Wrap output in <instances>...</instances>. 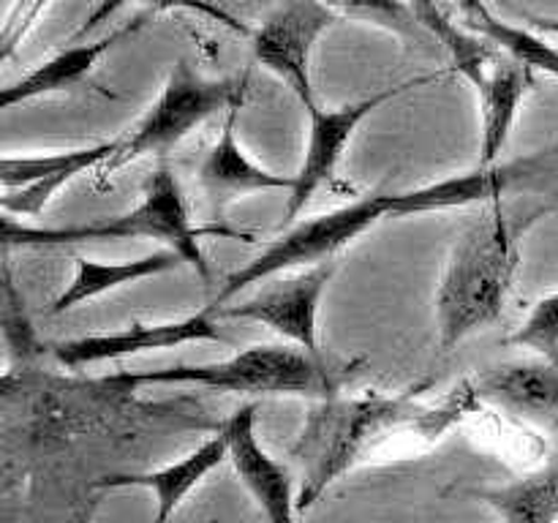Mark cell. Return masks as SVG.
<instances>
[{
  "label": "cell",
  "mask_w": 558,
  "mask_h": 523,
  "mask_svg": "<svg viewBox=\"0 0 558 523\" xmlns=\"http://www.w3.org/2000/svg\"><path fill=\"white\" fill-rule=\"evenodd\" d=\"M183 262V256L172 248L153 251V254L129 262H93L80 256L76 259L74 281L54 297V303L49 305V314H65V311L76 308V305L87 303V300L98 297L104 292H112V289L123 287V283H134L142 281V278L178 270Z\"/></svg>",
  "instance_id": "obj_18"
},
{
  "label": "cell",
  "mask_w": 558,
  "mask_h": 523,
  "mask_svg": "<svg viewBox=\"0 0 558 523\" xmlns=\"http://www.w3.org/2000/svg\"><path fill=\"white\" fill-rule=\"evenodd\" d=\"M463 22H466L474 33H480V36L488 38L490 44H496L501 52H507V58L529 65L532 71H545V74L558 80V49L550 47L543 36L526 31V27H518L499 20L488 5Z\"/></svg>",
  "instance_id": "obj_20"
},
{
  "label": "cell",
  "mask_w": 558,
  "mask_h": 523,
  "mask_svg": "<svg viewBox=\"0 0 558 523\" xmlns=\"http://www.w3.org/2000/svg\"><path fill=\"white\" fill-rule=\"evenodd\" d=\"M456 3H458V9H461L463 20H469V16H474L480 9H485V5H488L485 0H456Z\"/></svg>",
  "instance_id": "obj_28"
},
{
  "label": "cell",
  "mask_w": 558,
  "mask_h": 523,
  "mask_svg": "<svg viewBox=\"0 0 558 523\" xmlns=\"http://www.w3.org/2000/svg\"><path fill=\"white\" fill-rule=\"evenodd\" d=\"M145 22H147V14H140L134 22L118 27V31L98 38V41H82V44H71V47H63L54 58L44 60L41 65H36V69H33L31 74L22 76L20 82L3 87V93H0V107L11 109L22 101H31V98L49 96V93L69 90V87L80 85V82L90 74L93 65H96L98 60L114 47V44L134 36L136 31L145 27Z\"/></svg>",
  "instance_id": "obj_17"
},
{
  "label": "cell",
  "mask_w": 558,
  "mask_h": 523,
  "mask_svg": "<svg viewBox=\"0 0 558 523\" xmlns=\"http://www.w3.org/2000/svg\"><path fill=\"white\" fill-rule=\"evenodd\" d=\"M229 234L223 229H196L189 216V199L180 188L178 174L169 163H158L145 185V196L134 210L112 218V221L82 223L65 229H33L3 218L5 245H74L87 240H118V238H156L178 251L202 278H210L202 234Z\"/></svg>",
  "instance_id": "obj_5"
},
{
  "label": "cell",
  "mask_w": 558,
  "mask_h": 523,
  "mask_svg": "<svg viewBox=\"0 0 558 523\" xmlns=\"http://www.w3.org/2000/svg\"><path fill=\"white\" fill-rule=\"evenodd\" d=\"M474 396L558 441V365L548 360L488 368L474 385Z\"/></svg>",
  "instance_id": "obj_13"
},
{
  "label": "cell",
  "mask_w": 558,
  "mask_h": 523,
  "mask_svg": "<svg viewBox=\"0 0 558 523\" xmlns=\"http://www.w3.org/2000/svg\"><path fill=\"white\" fill-rule=\"evenodd\" d=\"M191 341L229 343V338L213 325L210 316L194 314L178 321H163V325H131L118 332L74 338V341L58 343L52 352L65 368H82V365L104 363V360L129 357L145 349H169Z\"/></svg>",
  "instance_id": "obj_11"
},
{
  "label": "cell",
  "mask_w": 558,
  "mask_h": 523,
  "mask_svg": "<svg viewBox=\"0 0 558 523\" xmlns=\"http://www.w3.org/2000/svg\"><path fill=\"white\" fill-rule=\"evenodd\" d=\"M213 523H216V521H213Z\"/></svg>",
  "instance_id": "obj_29"
},
{
  "label": "cell",
  "mask_w": 558,
  "mask_h": 523,
  "mask_svg": "<svg viewBox=\"0 0 558 523\" xmlns=\"http://www.w3.org/2000/svg\"><path fill=\"white\" fill-rule=\"evenodd\" d=\"M456 417L423 414L407 398L368 392L357 398H327L319 401L300 428L292 445V461L300 469L298 507L308 510L327 488L352 472L390 430H423L439 436Z\"/></svg>",
  "instance_id": "obj_2"
},
{
  "label": "cell",
  "mask_w": 558,
  "mask_h": 523,
  "mask_svg": "<svg viewBox=\"0 0 558 523\" xmlns=\"http://www.w3.org/2000/svg\"><path fill=\"white\" fill-rule=\"evenodd\" d=\"M120 139L98 142V145L80 147V150L54 153V156L11 158L5 156L0 163V183H3V210L38 216L41 207L69 183L71 178L85 169L109 161L118 150Z\"/></svg>",
  "instance_id": "obj_10"
},
{
  "label": "cell",
  "mask_w": 558,
  "mask_h": 523,
  "mask_svg": "<svg viewBox=\"0 0 558 523\" xmlns=\"http://www.w3.org/2000/svg\"><path fill=\"white\" fill-rule=\"evenodd\" d=\"M332 272H336L332 259L319 262V265H311L308 270L298 272L289 281L278 283V287L267 289V292L256 294L245 303L221 308V314L234 316V319L259 321V325L276 330L278 336L294 341L305 352L319 354L316 316H319L322 297H325Z\"/></svg>",
  "instance_id": "obj_9"
},
{
  "label": "cell",
  "mask_w": 558,
  "mask_h": 523,
  "mask_svg": "<svg viewBox=\"0 0 558 523\" xmlns=\"http://www.w3.org/2000/svg\"><path fill=\"white\" fill-rule=\"evenodd\" d=\"M352 376V365H336L305 349L251 346L234 357L207 365H169L158 370L114 376L123 385H199L207 390L254 392V396H305L336 398L343 381Z\"/></svg>",
  "instance_id": "obj_4"
},
{
  "label": "cell",
  "mask_w": 558,
  "mask_h": 523,
  "mask_svg": "<svg viewBox=\"0 0 558 523\" xmlns=\"http://www.w3.org/2000/svg\"><path fill=\"white\" fill-rule=\"evenodd\" d=\"M3 338L11 357L31 360L41 352L36 330H33L31 319H27L25 297L16 292L9 270L3 272Z\"/></svg>",
  "instance_id": "obj_24"
},
{
  "label": "cell",
  "mask_w": 558,
  "mask_h": 523,
  "mask_svg": "<svg viewBox=\"0 0 558 523\" xmlns=\"http://www.w3.org/2000/svg\"><path fill=\"white\" fill-rule=\"evenodd\" d=\"M223 461H229L227 430H221L218 436L207 439L205 445L196 447V450L189 452L185 458H180L178 463H169V466L158 469V472L114 474V477L101 479V483H98V488H104V490H118V488L150 490L153 499H156L153 523H169L174 518V512L180 510V504L185 501V496H189L196 485L205 483L207 474L216 472Z\"/></svg>",
  "instance_id": "obj_16"
},
{
  "label": "cell",
  "mask_w": 558,
  "mask_h": 523,
  "mask_svg": "<svg viewBox=\"0 0 558 523\" xmlns=\"http://www.w3.org/2000/svg\"><path fill=\"white\" fill-rule=\"evenodd\" d=\"M49 3L52 0H16L14 9L5 16L3 31H0V60H11V54L16 52L22 38L31 33V27L36 25L38 16L47 11Z\"/></svg>",
  "instance_id": "obj_26"
},
{
  "label": "cell",
  "mask_w": 558,
  "mask_h": 523,
  "mask_svg": "<svg viewBox=\"0 0 558 523\" xmlns=\"http://www.w3.org/2000/svg\"><path fill=\"white\" fill-rule=\"evenodd\" d=\"M439 76H417V80L401 82V85H390L385 90L374 93L371 98L363 101L347 104V107L338 109H319L316 107L311 114V131H308V145H305L303 163H300L298 172V185H294L292 196H289L287 207H283V223L294 221L300 212L305 210V205L311 202V196L327 183V180L336 174L338 163H341L343 147L349 145L352 134L357 131V125L368 118L371 112H376L379 107H385L392 98L403 96L412 87H425L430 82H436Z\"/></svg>",
  "instance_id": "obj_8"
},
{
  "label": "cell",
  "mask_w": 558,
  "mask_h": 523,
  "mask_svg": "<svg viewBox=\"0 0 558 523\" xmlns=\"http://www.w3.org/2000/svg\"><path fill=\"white\" fill-rule=\"evenodd\" d=\"M338 20L341 16L327 9L322 0H289L251 36L254 58L267 71L281 76L298 93L308 112L319 107L311 82V54L322 33L330 31Z\"/></svg>",
  "instance_id": "obj_7"
},
{
  "label": "cell",
  "mask_w": 558,
  "mask_h": 523,
  "mask_svg": "<svg viewBox=\"0 0 558 523\" xmlns=\"http://www.w3.org/2000/svg\"><path fill=\"white\" fill-rule=\"evenodd\" d=\"M521 254L515 229L490 202V210L474 218L447 256L439 289H436V325L441 352L456 349L463 338L494 325L512 292Z\"/></svg>",
  "instance_id": "obj_3"
},
{
  "label": "cell",
  "mask_w": 558,
  "mask_h": 523,
  "mask_svg": "<svg viewBox=\"0 0 558 523\" xmlns=\"http://www.w3.org/2000/svg\"><path fill=\"white\" fill-rule=\"evenodd\" d=\"M129 3H145V5H150L153 11H194V14L207 16L210 22H218V25H223L227 31L240 33V36H254L245 22H240L238 16H232L227 9H221L218 3H213V0H98L96 9H93L90 14L82 20V25L71 33L69 41L65 44L87 41V36H90V33H96L104 22L112 20V16Z\"/></svg>",
  "instance_id": "obj_21"
},
{
  "label": "cell",
  "mask_w": 558,
  "mask_h": 523,
  "mask_svg": "<svg viewBox=\"0 0 558 523\" xmlns=\"http://www.w3.org/2000/svg\"><path fill=\"white\" fill-rule=\"evenodd\" d=\"M327 9L336 11L338 16H352V20L371 22L396 36H414V25H420L417 16L412 14L403 0H322Z\"/></svg>",
  "instance_id": "obj_23"
},
{
  "label": "cell",
  "mask_w": 558,
  "mask_h": 523,
  "mask_svg": "<svg viewBox=\"0 0 558 523\" xmlns=\"http://www.w3.org/2000/svg\"><path fill=\"white\" fill-rule=\"evenodd\" d=\"M474 499L490 507L501 523H558V455L499 488L474 490Z\"/></svg>",
  "instance_id": "obj_19"
},
{
  "label": "cell",
  "mask_w": 558,
  "mask_h": 523,
  "mask_svg": "<svg viewBox=\"0 0 558 523\" xmlns=\"http://www.w3.org/2000/svg\"><path fill=\"white\" fill-rule=\"evenodd\" d=\"M245 96H248V71L234 80H207L189 60L180 58L163 82L161 96L129 134L120 136L114 156L104 161L98 172L114 174L125 163L145 156H167L207 118L221 109L243 107Z\"/></svg>",
  "instance_id": "obj_6"
},
{
  "label": "cell",
  "mask_w": 558,
  "mask_h": 523,
  "mask_svg": "<svg viewBox=\"0 0 558 523\" xmlns=\"http://www.w3.org/2000/svg\"><path fill=\"white\" fill-rule=\"evenodd\" d=\"M523 20L532 22L534 31L539 33H548V36H558V16H537V14H529V11H521Z\"/></svg>",
  "instance_id": "obj_27"
},
{
  "label": "cell",
  "mask_w": 558,
  "mask_h": 523,
  "mask_svg": "<svg viewBox=\"0 0 558 523\" xmlns=\"http://www.w3.org/2000/svg\"><path fill=\"white\" fill-rule=\"evenodd\" d=\"M256 403L234 409L223 430L229 436V461L234 472L243 479L248 494L254 496L256 507L265 512L267 523H294V507L298 496L292 490L289 469H283L276 458L265 452L254 430Z\"/></svg>",
  "instance_id": "obj_12"
},
{
  "label": "cell",
  "mask_w": 558,
  "mask_h": 523,
  "mask_svg": "<svg viewBox=\"0 0 558 523\" xmlns=\"http://www.w3.org/2000/svg\"><path fill=\"white\" fill-rule=\"evenodd\" d=\"M403 3L412 9V14L417 16V22L425 31L434 33L450 49L452 60H456V71H461L463 76L477 69V65H483L494 54L485 44H480L477 36H469L461 27L452 25L450 16L441 11L439 0H403Z\"/></svg>",
  "instance_id": "obj_22"
},
{
  "label": "cell",
  "mask_w": 558,
  "mask_h": 523,
  "mask_svg": "<svg viewBox=\"0 0 558 523\" xmlns=\"http://www.w3.org/2000/svg\"><path fill=\"white\" fill-rule=\"evenodd\" d=\"M466 80L480 93V114H483L480 167H496V158L505 150L512 125H515L518 109L534 87V71L512 58L490 54L483 65L469 71Z\"/></svg>",
  "instance_id": "obj_14"
},
{
  "label": "cell",
  "mask_w": 558,
  "mask_h": 523,
  "mask_svg": "<svg viewBox=\"0 0 558 523\" xmlns=\"http://www.w3.org/2000/svg\"><path fill=\"white\" fill-rule=\"evenodd\" d=\"M515 346H526L539 357L558 365V292L534 305L526 325L512 336Z\"/></svg>",
  "instance_id": "obj_25"
},
{
  "label": "cell",
  "mask_w": 558,
  "mask_h": 523,
  "mask_svg": "<svg viewBox=\"0 0 558 523\" xmlns=\"http://www.w3.org/2000/svg\"><path fill=\"white\" fill-rule=\"evenodd\" d=\"M545 161H548V153L505 163V167H477L466 174H452V178L420 185V188L363 196V199L352 202V205L338 207V210L325 212V216L308 218V221L294 227L283 238L272 240L248 265L232 272L213 305L218 308L229 297H234L240 289L251 287V283H262L265 278L289 270V267L330 262L338 251L352 245L360 234H365L371 227H376V223L390 216L403 218L414 216V212L452 210V207L496 202L501 191L510 188L518 180L543 174V169L548 172V163Z\"/></svg>",
  "instance_id": "obj_1"
},
{
  "label": "cell",
  "mask_w": 558,
  "mask_h": 523,
  "mask_svg": "<svg viewBox=\"0 0 558 523\" xmlns=\"http://www.w3.org/2000/svg\"><path fill=\"white\" fill-rule=\"evenodd\" d=\"M238 112L240 107L229 109L221 136L210 147L199 169V185L210 202V216L216 218L240 196L254 194V191H294L298 185V178H281V174L267 172V169L256 167L251 158H245L243 147L234 139Z\"/></svg>",
  "instance_id": "obj_15"
}]
</instances>
